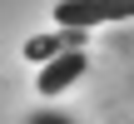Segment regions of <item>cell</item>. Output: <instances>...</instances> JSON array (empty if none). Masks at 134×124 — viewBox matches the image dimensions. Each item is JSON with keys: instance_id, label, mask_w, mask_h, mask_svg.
I'll return each instance as SVG.
<instances>
[{"instance_id": "6da1fadb", "label": "cell", "mask_w": 134, "mask_h": 124, "mask_svg": "<svg viewBox=\"0 0 134 124\" xmlns=\"http://www.w3.org/2000/svg\"><path fill=\"white\" fill-rule=\"evenodd\" d=\"M85 70H90L85 50H65V55H55L50 65H40V94H65Z\"/></svg>"}, {"instance_id": "7a4b0ae2", "label": "cell", "mask_w": 134, "mask_h": 124, "mask_svg": "<svg viewBox=\"0 0 134 124\" xmlns=\"http://www.w3.org/2000/svg\"><path fill=\"white\" fill-rule=\"evenodd\" d=\"M99 5V25H119V20H134V0H94Z\"/></svg>"}]
</instances>
